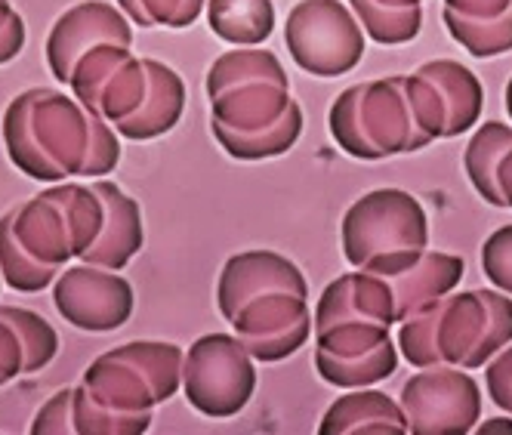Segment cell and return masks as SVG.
Returning a JSON list of instances; mask_svg holds the SVG:
<instances>
[{
  "mask_svg": "<svg viewBox=\"0 0 512 435\" xmlns=\"http://www.w3.org/2000/svg\"><path fill=\"white\" fill-rule=\"evenodd\" d=\"M7 155L19 173L38 183L112 176L121 161L118 130L53 87L19 93L0 121Z\"/></svg>",
  "mask_w": 512,
  "mask_h": 435,
  "instance_id": "cell-1",
  "label": "cell"
},
{
  "mask_svg": "<svg viewBox=\"0 0 512 435\" xmlns=\"http://www.w3.org/2000/svg\"><path fill=\"white\" fill-rule=\"evenodd\" d=\"M327 127L349 158L380 161L445 139V105L420 71L389 75L343 90L327 112Z\"/></svg>",
  "mask_w": 512,
  "mask_h": 435,
  "instance_id": "cell-2",
  "label": "cell"
},
{
  "mask_svg": "<svg viewBox=\"0 0 512 435\" xmlns=\"http://www.w3.org/2000/svg\"><path fill=\"white\" fill-rule=\"evenodd\" d=\"M512 343V297L503 290H451L401 321L398 355L414 368L479 371Z\"/></svg>",
  "mask_w": 512,
  "mask_h": 435,
  "instance_id": "cell-3",
  "label": "cell"
},
{
  "mask_svg": "<svg viewBox=\"0 0 512 435\" xmlns=\"http://www.w3.org/2000/svg\"><path fill=\"white\" fill-rule=\"evenodd\" d=\"M340 238L352 269L392 278L429 250V220L411 192L374 189L346 210Z\"/></svg>",
  "mask_w": 512,
  "mask_h": 435,
  "instance_id": "cell-4",
  "label": "cell"
},
{
  "mask_svg": "<svg viewBox=\"0 0 512 435\" xmlns=\"http://www.w3.org/2000/svg\"><path fill=\"white\" fill-rule=\"evenodd\" d=\"M182 352L167 340H133L90 361L84 392L115 414H152L182 389Z\"/></svg>",
  "mask_w": 512,
  "mask_h": 435,
  "instance_id": "cell-5",
  "label": "cell"
},
{
  "mask_svg": "<svg viewBox=\"0 0 512 435\" xmlns=\"http://www.w3.org/2000/svg\"><path fill=\"white\" fill-rule=\"evenodd\" d=\"M256 392V361L235 334H204L186 349L182 395L210 417L226 420L241 414Z\"/></svg>",
  "mask_w": 512,
  "mask_h": 435,
  "instance_id": "cell-6",
  "label": "cell"
},
{
  "mask_svg": "<svg viewBox=\"0 0 512 435\" xmlns=\"http://www.w3.org/2000/svg\"><path fill=\"white\" fill-rule=\"evenodd\" d=\"M284 44L312 78H343L364 56V28L340 0H300L287 13Z\"/></svg>",
  "mask_w": 512,
  "mask_h": 435,
  "instance_id": "cell-7",
  "label": "cell"
},
{
  "mask_svg": "<svg viewBox=\"0 0 512 435\" xmlns=\"http://www.w3.org/2000/svg\"><path fill=\"white\" fill-rule=\"evenodd\" d=\"M315 368L337 389H364L398 371V349L380 321H331L315 328Z\"/></svg>",
  "mask_w": 512,
  "mask_h": 435,
  "instance_id": "cell-8",
  "label": "cell"
},
{
  "mask_svg": "<svg viewBox=\"0 0 512 435\" xmlns=\"http://www.w3.org/2000/svg\"><path fill=\"white\" fill-rule=\"evenodd\" d=\"M401 408L414 435H466L482 417V392L463 368H420L401 386Z\"/></svg>",
  "mask_w": 512,
  "mask_h": 435,
  "instance_id": "cell-9",
  "label": "cell"
},
{
  "mask_svg": "<svg viewBox=\"0 0 512 435\" xmlns=\"http://www.w3.org/2000/svg\"><path fill=\"white\" fill-rule=\"evenodd\" d=\"M68 87L84 108L115 127L142 105L149 93V75L142 56H133V47L99 44L78 59Z\"/></svg>",
  "mask_w": 512,
  "mask_h": 435,
  "instance_id": "cell-10",
  "label": "cell"
},
{
  "mask_svg": "<svg viewBox=\"0 0 512 435\" xmlns=\"http://www.w3.org/2000/svg\"><path fill=\"white\" fill-rule=\"evenodd\" d=\"M53 306L71 328L87 334H108L124 328L133 318L136 294L124 275L81 263L56 275Z\"/></svg>",
  "mask_w": 512,
  "mask_h": 435,
  "instance_id": "cell-11",
  "label": "cell"
},
{
  "mask_svg": "<svg viewBox=\"0 0 512 435\" xmlns=\"http://www.w3.org/2000/svg\"><path fill=\"white\" fill-rule=\"evenodd\" d=\"M309 297L290 294V290H275V294L250 300L229 324L253 361H284L306 346L312 337V312Z\"/></svg>",
  "mask_w": 512,
  "mask_h": 435,
  "instance_id": "cell-12",
  "label": "cell"
},
{
  "mask_svg": "<svg viewBox=\"0 0 512 435\" xmlns=\"http://www.w3.org/2000/svg\"><path fill=\"white\" fill-rule=\"evenodd\" d=\"M99 44L133 47V22L105 0H84L65 10L47 34V65L59 84H68L78 59Z\"/></svg>",
  "mask_w": 512,
  "mask_h": 435,
  "instance_id": "cell-13",
  "label": "cell"
},
{
  "mask_svg": "<svg viewBox=\"0 0 512 435\" xmlns=\"http://www.w3.org/2000/svg\"><path fill=\"white\" fill-rule=\"evenodd\" d=\"M290 290V294L309 297L306 275L294 260L281 257L275 250H241L226 260L216 281V306L219 315L232 321L250 300Z\"/></svg>",
  "mask_w": 512,
  "mask_h": 435,
  "instance_id": "cell-14",
  "label": "cell"
},
{
  "mask_svg": "<svg viewBox=\"0 0 512 435\" xmlns=\"http://www.w3.org/2000/svg\"><path fill=\"white\" fill-rule=\"evenodd\" d=\"M13 238L25 247L28 257L41 266L59 269L75 260V232H71L68 210L53 189H44L28 201H19L4 213Z\"/></svg>",
  "mask_w": 512,
  "mask_h": 435,
  "instance_id": "cell-15",
  "label": "cell"
},
{
  "mask_svg": "<svg viewBox=\"0 0 512 435\" xmlns=\"http://www.w3.org/2000/svg\"><path fill=\"white\" fill-rule=\"evenodd\" d=\"M90 183H93V189L99 192V198L105 204V223H102L99 241L84 253L81 263L121 272L145 244L139 201L130 198L118 183H112V179H105V176L90 179Z\"/></svg>",
  "mask_w": 512,
  "mask_h": 435,
  "instance_id": "cell-16",
  "label": "cell"
},
{
  "mask_svg": "<svg viewBox=\"0 0 512 435\" xmlns=\"http://www.w3.org/2000/svg\"><path fill=\"white\" fill-rule=\"evenodd\" d=\"M380 321L386 328L395 324V300H392V287L386 278L374 272H349L334 278L324 287V294L315 306L312 315V331L324 328L331 321Z\"/></svg>",
  "mask_w": 512,
  "mask_h": 435,
  "instance_id": "cell-17",
  "label": "cell"
},
{
  "mask_svg": "<svg viewBox=\"0 0 512 435\" xmlns=\"http://www.w3.org/2000/svg\"><path fill=\"white\" fill-rule=\"evenodd\" d=\"M294 105L290 81H253L210 99L213 133H253L272 127Z\"/></svg>",
  "mask_w": 512,
  "mask_h": 435,
  "instance_id": "cell-18",
  "label": "cell"
},
{
  "mask_svg": "<svg viewBox=\"0 0 512 435\" xmlns=\"http://www.w3.org/2000/svg\"><path fill=\"white\" fill-rule=\"evenodd\" d=\"M445 25L475 59L512 50V0H445Z\"/></svg>",
  "mask_w": 512,
  "mask_h": 435,
  "instance_id": "cell-19",
  "label": "cell"
},
{
  "mask_svg": "<svg viewBox=\"0 0 512 435\" xmlns=\"http://www.w3.org/2000/svg\"><path fill=\"white\" fill-rule=\"evenodd\" d=\"M142 65L145 75H149V93H145L142 105L127 121L115 124L118 136L133 142L167 136L182 121V112H186V84H182L176 71L167 62L149 56H142Z\"/></svg>",
  "mask_w": 512,
  "mask_h": 435,
  "instance_id": "cell-20",
  "label": "cell"
},
{
  "mask_svg": "<svg viewBox=\"0 0 512 435\" xmlns=\"http://www.w3.org/2000/svg\"><path fill=\"white\" fill-rule=\"evenodd\" d=\"M321 435H405L408 414L392 395L380 389H352L324 411Z\"/></svg>",
  "mask_w": 512,
  "mask_h": 435,
  "instance_id": "cell-21",
  "label": "cell"
},
{
  "mask_svg": "<svg viewBox=\"0 0 512 435\" xmlns=\"http://www.w3.org/2000/svg\"><path fill=\"white\" fill-rule=\"evenodd\" d=\"M463 272H466V263H463V257H457V253L426 250L411 269L386 278L392 287V300H395V324L411 318L423 306L435 303L438 297L457 290Z\"/></svg>",
  "mask_w": 512,
  "mask_h": 435,
  "instance_id": "cell-22",
  "label": "cell"
},
{
  "mask_svg": "<svg viewBox=\"0 0 512 435\" xmlns=\"http://www.w3.org/2000/svg\"><path fill=\"white\" fill-rule=\"evenodd\" d=\"M420 75L438 90L445 105V139L463 136L479 127L485 108V87L463 62L454 59H432L417 68Z\"/></svg>",
  "mask_w": 512,
  "mask_h": 435,
  "instance_id": "cell-23",
  "label": "cell"
},
{
  "mask_svg": "<svg viewBox=\"0 0 512 435\" xmlns=\"http://www.w3.org/2000/svg\"><path fill=\"white\" fill-rule=\"evenodd\" d=\"M207 25L232 47H260L275 31L272 0H207Z\"/></svg>",
  "mask_w": 512,
  "mask_h": 435,
  "instance_id": "cell-24",
  "label": "cell"
},
{
  "mask_svg": "<svg viewBox=\"0 0 512 435\" xmlns=\"http://www.w3.org/2000/svg\"><path fill=\"white\" fill-rule=\"evenodd\" d=\"M426 0H349V7L368 38L383 47L411 44L423 28Z\"/></svg>",
  "mask_w": 512,
  "mask_h": 435,
  "instance_id": "cell-25",
  "label": "cell"
},
{
  "mask_svg": "<svg viewBox=\"0 0 512 435\" xmlns=\"http://www.w3.org/2000/svg\"><path fill=\"white\" fill-rule=\"evenodd\" d=\"M253 81H287L281 59L263 47H235L216 56L207 71V99Z\"/></svg>",
  "mask_w": 512,
  "mask_h": 435,
  "instance_id": "cell-26",
  "label": "cell"
},
{
  "mask_svg": "<svg viewBox=\"0 0 512 435\" xmlns=\"http://www.w3.org/2000/svg\"><path fill=\"white\" fill-rule=\"evenodd\" d=\"M303 133V108L294 99V105L287 108V115L275 121L272 127L253 130V133H213L216 142L223 145V152L238 161H266L290 152L297 145Z\"/></svg>",
  "mask_w": 512,
  "mask_h": 435,
  "instance_id": "cell-27",
  "label": "cell"
},
{
  "mask_svg": "<svg viewBox=\"0 0 512 435\" xmlns=\"http://www.w3.org/2000/svg\"><path fill=\"white\" fill-rule=\"evenodd\" d=\"M512 149V127L500 121H485L479 130L472 133L466 152H463V167L472 189L482 195V201L497 207V189H494V176L500 158Z\"/></svg>",
  "mask_w": 512,
  "mask_h": 435,
  "instance_id": "cell-28",
  "label": "cell"
},
{
  "mask_svg": "<svg viewBox=\"0 0 512 435\" xmlns=\"http://www.w3.org/2000/svg\"><path fill=\"white\" fill-rule=\"evenodd\" d=\"M152 426V414H115L96 405L84 386H71V432L75 435H142Z\"/></svg>",
  "mask_w": 512,
  "mask_h": 435,
  "instance_id": "cell-29",
  "label": "cell"
},
{
  "mask_svg": "<svg viewBox=\"0 0 512 435\" xmlns=\"http://www.w3.org/2000/svg\"><path fill=\"white\" fill-rule=\"evenodd\" d=\"M59 269L41 266L34 257H28L25 247L13 238L10 223L0 216V278L19 294H38V290L53 287Z\"/></svg>",
  "mask_w": 512,
  "mask_h": 435,
  "instance_id": "cell-30",
  "label": "cell"
},
{
  "mask_svg": "<svg viewBox=\"0 0 512 435\" xmlns=\"http://www.w3.org/2000/svg\"><path fill=\"white\" fill-rule=\"evenodd\" d=\"M118 10L136 28H189L207 10V0H118Z\"/></svg>",
  "mask_w": 512,
  "mask_h": 435,
  "instance_id": "cell-31",
  "label": "cell"
},
{
  "mask_svg": "<svg viewBox=\"0 0 512 435\" xmlns=\"http://www.w3.org/2000/svg\"><path fill=\"white\" fill-rule=\"evenodd\" d=\"M0 312L16 324V331L25 343V374L44 371L59 352V334L53 331V324L44 315L22 306H0Z\"/></svg>",
  "mask_w": 512,
  "mask_h": 435,
  "instance_id": "cell-32",
  "label": "cell"
},
{
  "mask_svg": "<svg viewBox=\"0 0 512 435\" xmlns=\"http://www.w3.org/2000/svg\"><path fill=\"white\" fill-rule=\"evenodd\" d=\"M482 272L497 290L512 297V226H500L482 244Z\"/></svg>",
  "mask_w": 512,
  "mask_h": 435,
  "instance_id": "cell-33",
  "label": "cell"
},
{
  "mask_svg": "<svg viewBox=\"0 0 512 435\" xmlns=\"http://www.w3.org/2000/svg\"><path fill=\"white\" fill-rule=\"evenodd\" d=\"M485 383L491 402L512 417V343L503 346L485 365Z\"/></svg>",
  "mask_w": 512,
  "mask_h": 435,
  "instance_id": "cell-34",
  "label": "cell"
},
{
  "mask_svg": "<svg viewBox=\"0 0 512 435\" xmlns=\"http://www.w3.org/2000/svg\"><path fill=\"white\" fill-rule=\"evenodd\" d=\"M31 435H68L71 432V389H59L50 395V402L34 414Z\"/></svg>",
  "mask_w": 512,
  "mask_h": 435,
  "instance_id": "cell-35",
  "label": "cell"
},
{
  "mask_svg": "<svg viewBox=\"0 0 512 435\" xmlns=\"http://www.w3.org/2000/svg\"><path fill=\"white\" fill-rule=\"evenodd\" d=\"M25 374V343L16 324L0 312V386Z\"/></svg>",
  "mask_w": 512,
  "mask_h": 435,
  "instance_id": "cell-36",
  "label": "cell"
},
{
  "mask_svg": "<svg viewBox=\"0 0 512 435\" xmlns=\"http://www.w3.org/2000/svg\"><path fill=\"white\" fill-rule=\"evenodd\" d=\"M25 47V22L10 0H0V65L13 62Z\"/></svg>",
  "mask_w": 512,
  "mask_h": 435,
  "instance_id": "cell-37",
  "label": "cell"
},
{
  "mask_svg": "<svg viewBox=\"0 0 512 435\" xmlns=\"http://www.w3.org/2000/svg\"><path fill=\"white\" fill-rule=\"evenodd\" d=\"M494 189H497V207H512V149L497 164Z\"/></svg>",
  "mask_w": 512,
  "mask_h": 435,
  "instance_id": "cell-38",
  "label": "cell"
},
{
  "mask_svg": "<svg viewBox=\"0 0 512 435\" xmlns=\"http://www.w3.org/2000/svg\"><path fill=\"white\" fill-rule=\"evenodd\" d=\"M488 423H491V426H479V432H500V429H503V432H512V420H500V417H497V420H488Z\"/></svg>",
  "mask_w": 512,
  "mask_h": 435,
  "instance_id": "cell-39",
  "label": "cell"
},
{
  "mask_svg": "<svg viewBox=\"0 0 512 435\" xmlns=\"http://www.w3.org/2000/svg\"><path fill=\"white\" fill-rule=\"evenodd\" d=\"M503 102H506V112H509V118H512V78H509V84H506V93H503Z\"/></svg>",
  "mask_w": 512,
  "mask_h": 435,
  "instance_id": "cell-40",
  "label": "cell"
},
{
  "mask_svg": "<svg viewBox=\"0 0 512 435\" xmlns=\"http://www.w3.org/2000/svg\"><path fill=\"white\" fill-rule=\"evenodd\" d=\"M0 284H4V278H0Z\"/></svg>",
  "mask_w": 512,
  "mask_h": 435,
  "instance_id": "cell-41",
  "label": "cell"
}]
</instances>
